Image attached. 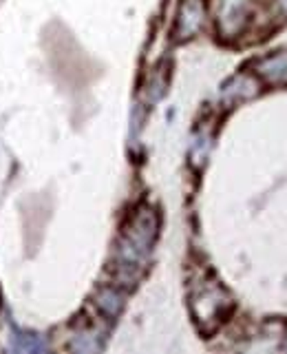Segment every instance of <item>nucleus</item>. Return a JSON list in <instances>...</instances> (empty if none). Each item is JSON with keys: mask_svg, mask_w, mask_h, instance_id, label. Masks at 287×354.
I'll use <instances>...</instances> for the list:
<instances>
[{"mask_svg": "<svg viewBox=\"0 0 287 354\" xmlns=\"http://www.w3.org/2000/svg\"><path fill=\"white\" fill-rule=\"evenodd\" d=\"M201 16H204V3L201 0H186L181 7V18H179V29L186 36L197 31V27L201 25Z\"/></svg>", "mask_w": 287, "mask_h": 354, "instance_id": "f257e3e1", "label": "nucleus"}]
</instances>
